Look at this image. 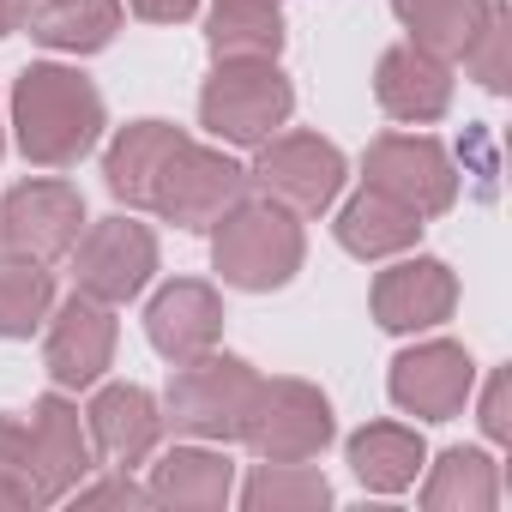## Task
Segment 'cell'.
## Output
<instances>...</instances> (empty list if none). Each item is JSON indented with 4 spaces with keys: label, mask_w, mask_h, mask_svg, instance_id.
I'll list each match as a JSON object with an SVG mask.
<instances>
[{
    "label": "cell",
    "mask_w": 512,
    "mask_h": 512,
    "mask_svg": "<svg viewBox=\"0 0 512 512\" xmlns=\"http://www.w3.org/2000/svg\"><path fill=\"white\" fill-rule=\"evenodd\" d=\"M55 308V272L25 253H0V338H31Z\"/></svg>",
    "instance_id": "484cf974"
},
{
    "label": "cell",
    "mask_w": 512,
    "mask_h": 512,
    "mask_svg": "<svg viewBox=\"0 0 512 512\" xmlns=\"http://www.w3.org/2000/svg\"><path fill=\"white\" fill-rule=\"evenodd\" d=\"M73 500H79V506H151V488H139L127 470H115L109 482H91V488L79 482Z\"/></svg>",
    "instance_id": "f1b7e54d"
},
{
    "label": "cell",
    "mask_w": 512,
    "mask_h": 512,
    "mask_svg": "<svg viewBox=\"0 0 512 512\" xmlns=\"http://www.w3.org/2000/svg\"><path fill=\"white\" fill-rule=\"evenodd\" d=\"M43 49L61 55H97L121 31V0H25L19 19Z\"/></svg>",
    "instance_id": "d6986e66"
},
{
    "label": "cell",
    "mask_w": 512,
    "mask_h": 512,
    "mask_svg": "<svg viewBox=\"0 0 512 512\" xmlns=\"http://www.w3.org/2000/svg\"><path fill=\"white\" fill-rule=\"evenodd\" d=\"M0 506H49V500H43V494H37V488H31L19 470H7V464H0Z\"/></svg>",
    "instance_id": "1f68e13d"
},
{
    "label": "cell",
    "mask_w": 512,
    "mask_h": 512,
    "mask_svg": "<svg viewBox=\"0 0 512 512\" xmlns=\"http://www.w3.org/2000/svg\"><path fill=\"white\" fill-rule=\"evenodd\" d=\"M205 49L217 61H278L284 55V19H278V7L217 0V13L205 25Z\"/></svg>",
    "instance_id": "d4e9b609"
},
{
    "label": "cell",
    "mask_w": 512,
    "mask_h": 512,
    "mask_svg": "<svg viewBox=\"0 0 512 512\" xmlns=\"http://www.w3.org/2000/svg\"><path fill=\"white\" fill-rule=\"evenodd\" d=\"M85 235V193L73 181H19L0 199V247L25 260H67Z\"/></svg>",
    "instance_id": "8fae6325"
},
{
    "label": "cell",
    "mask_w": 512,
    "mask_h": 512,
    "mask_svg": "<svg viewBox=\"0 0 512 512\" xmlns=\"http://www.w3.org/2000/svg\"><path fill=\"white\" fill-rule=\"evenodd\" d=\"M374 320L386 332H428V326H446L452 308H458V278L446 260H428V253H416V260H398L374 278Z\"/></svg>",
    "instance_id": "5bb4252c"
},
{
    "label": "cell",
    "mask_w": 512,
    "mask_h": 512,
    "mask_svg": "<svg viewBox=\"0 0 512 512\" xmlns=\"http://www.w3.org/2000/svg\"><path fill=\"white\" fill-rule=\"evenodd\" d=\"M13 139L37 169H73L103 139V91L79 67H25L13 79Z\"/></svg>",
    "instance_id": "6da1fadb"
},
{
    "label": "cell",
    "mask_w": 512,
    "mask_h": 512,
    "mask_svg": "<svg viewBox=\"0 0 512 512\" xmlns=\"http://www.w3.org/2000/svg\"><path fill=\"white\" fill-rule=\"evenodd\" d=\"M241 193H247V169H241V163H229V157L211 151V145L181 139V145L169 151L157 187H151V211L169 217V223H181V229H211Z\"/></svg>",
    "instance_id": "30bf717a"
},
{
    "label": "cell",
    "mask_w": 512,
    "mask_h": 512,
    "mask_svg": "<svg viewBox=\"0 0 512 512\" xmlns=\"http://www.w3.org/2000/svg\"><path fill=\"white\" fill-rule=\"evenodd\" d=\"M181 139H187V133L169 127V121H133V127H121V133L109 139V151H103V181H109V193H115L121 205H133V211H151V187H157V175H163V163H169V151H175Z\"/></svg>",
    "instance_id": "ac0fdd59"
},
{
    "label": "cell",
    "mask_w": 512,
    "mask_h": 512,
    "mask_svg": "<svg viewBox=\"0 0 512 512\" xmlns=\"http://www.w3.org/2000/svg\"><path fill=\"white\" fill-rule=\"evenodd\" d=\"M19 19H25V0H0V37H13Z\"/></svg>",
    "instance_id": "d6a6232c"
},
{
    "label": "cell",
    "mask_w": 512,
    "mask_h": 512,
    "mask_svg": "<svg viewBox=\"0 0 512 512\" xmlns=\"http://www.w3.org/2000/svg\"><path fill=\"white\" fill-rule=\"evenodd\" d=\"M115 362V308L97 296H67L49 308V338H43V368L61 392H91Z\"/></svg>",
    "instance_id": "7c38bea8"
},
{
    "label": "cell",
    "mask_w": 512,
    "mask_h": 512,
    "mask_svg": "<svg viewBox=\"0 0 512 512\" xmlns=\"http://www.w3.org/2000/svg\"><path fill=\"white\" fill-rule=\"evenodd\" d=\"M127 7L145 19V25H181L199 13V0H127Z\"/></svg>",
    "instance_id": "4dcf8cb0"
},
{
    "label": "cell",
    "mask_w": 512,
    "mask_h": 512,
    "mask_svg": "<svg viewBox=\"0 0 512 512\" xmlns=\"http://www.w3.org/2000/svg\"><path fill=\"white\" fill-rule=\"evenodd\" d=\"M157 272V235L139 217H103L73 241V284L109 308L133 302Z\"/></svg>",
    "instance_id": "9c48e42d"
},
{
    "label": "cell",
    "mask_w": 512,
    "mask_h": 512,
    "mask_svg": "<svg viewBox=\"0 0 512 512\" xmlns=\"http://www.w3.org/2000/svg\"><path fill=\"white\" fill-rule=\"evenodd\" d=\"M0 145H7V139H0Z\"/></svg>",
    "instance_id": "e575fe53"
},
{
    "label": "cell",
    "mask_w": 512,
    "mask_h": 512,
    "mask_svg": "<svg viewBox=\"0 0 512 512\" xmlns=\"http://www.w3.org/2000/svg\"><path fill=\"white\" fill-rule=\"evenodd\" d=\"M235 488V464L211 446H175L151 464V500L181 512H217Z\"/></svg>",
    "instance_id": "44dd1931"
},
{
    "label": "cell",
    "mask_w": 512,
    "mask_h": 512,
    "mask_svg": "<svg viewBox=\"0 0 512 512\" xmlns=\"http://www.w3.org/2000/svg\"><path fill=\"white\" fill-rule=\"evenodd\" d=\"M392 13H398V25L410 31L416 49H428L440 61H458L476 43L482 19H488V0H392Z\"/></svg>",
    "instance_id": "603a6c76"
},
{
    "label": "cell",
    "mask_w": 512,
    "mask_h": 512,
    "mask_svg": "<svg viewBox=\"0 0 512 512\" xmlns=\"http://www.w3.org/2000/svg\"><path fill=\"white\" fill-rule=\"evenodd\" d=\"M302 223L296 211H284L278 199H235L217 223H211V266L229 290H253V296H266V290H284L296 272H302Z\"/></svg>",
    "instance_id": "7a4b0ae2"
},
{
    "label": "cell",
    "mask_w": 512,
    "mask_h": 512,
    "mask_svg": "<svg viewBox=\"0 0 512 512\" xmlns=\"http://www.w3.org/2000/svg\"><path fill=\"white\" fill-rule=\"evenodd\" d=\"M241 7H278V0H241Z\"/></svg>",
    "instance_id": "836d02e7"
},
{
    "label": "cell",
    "mask_w": 512,
    "mask_h": 512,
    "mask_svg": "<svg viewBox=\"0 0 512 512\" xmlns=\"http://www.w3.org/2000/svg\"><path fill=\"white\" fill-rule=\"evenodd\" d=\"M374 97L392 121H410V127H428L452 109V67L416 43H398L380 55L374 67Z\"/></svg>",
    "instance_id": "e0dca14e"
},
{
    "label": "cell",
    "mask_w": 512,
    "mask_h": 512,
    "mask_svg": "<svg viewBox=\"0 0 512 512\" xmlns=\"http://www.w3.org/2000/svg\"><path fill=\"white\" fill-rule=\"evenodd\" d=\"M247 187H260L266 199H278L296 217H320L338 193H344V151L320 133H272L266 145H253Z\"/></svg>",
    "instance_id": "52a82bcc"
},
{
    "label": "cell",
    "mask_w": 512,
    "mask_h": 512,
    "mask_svg": "<svg viewBox=\"0 0 512 512\" xmlns=\"http://www.w3.org/2000/svg\"><path fill=\"white\" fill-rule=\"evenodd\" d=\"M464 67H470V79L482 85V91H506V61H512V13H506V0H488V19H482V31H476V43L458 55Z\"/></svg>",
    "instance_id": "83f0119b"
},
{
    "label": "cell",
    "mask_w": 512,
    "mask_h": 512,
    "mask_svg": "<svg viewBox=\"0 0 512 512\" xmlns=\"http://www.w3.org/2000/svg\"><path fill=\"white\" fill-rule=\"evenodd\" d=\"M362 181L380 187L386 199L410 205L422 223L452 211V199H458V169H452L446 145L428 139V133H386V139H374L368 157H362Z\"/></svg>",
    "instance_id": "ba28073f"
},
{
    "label": "cell",
    "mask_w": 512,
    "mask_h": 512,
    "mask_svg": "<svg viewBox=\"0 0 512 512\" xmlns=\"http://www.w3.org/2000/svg\"><path fill=\"white\" fill-rule=\"evenodd\" d=\"M332 434H338L332 404L308 380H260L253 416L241 428V440L253 446L260 464H308L332 446Z\"/></svg>",
    "instance_id": "8992f818"
},
{
    "label": "cell",
    "mask_w": 512,
    "mask_h": 512,
    "mask_svg": "<svg viewBox=\"0 0 512 512\" xmlns=\"http://www.w3.org/2000/svg\"><path fill=\"white\" fill-rule=\"evenodd\" d=\"M0 464L19 470L43 500L73 494L97 470V452H91V434L79 422V404L49 392L31 410H0Z\"/></svg>",
    "instance_id": "3957f363"
},
{
    "label": "cell",
    "mask_w": 512,
    "mask_h": 512,
    "mask_svg": "<svg viewBox=\"0 0 512 512\" xmlns=\"http://www.w3.org/2000/svg\"><path fill=\"white\" fill-rule=\"evenodd\" d=\"M247 512H320L332 506V482L308 464H260L241 488Z\"/></svg>",
    "instance_id": "4316f807"
},
{
    "label": "cell",
    "mask_w": 512,
    "mask_h": 512,
    "mask_svg": "<svg viewBox=\"0 0 512 512\" xmlns=\"http://www.w3.org/2000/svg\"><path fill=\"white\" fill-rule=\"evenodd\" d=\"M145 338L163 362H193L223 338V296L199 278H175L145 308Z\"/></svg>",
    "instance_id": "9a60e30c"
},
{
    "label": "cell",
    "mask_w": 512,
    "mask_h": 512,
    "mask_svg": "<svg viewBox=\"0 0 512 512\" xmlns=\"http://www.w3.org/2000/svg\"><path fill=\"white\" fill-rule=\"evenodd\" d=\"M253 398H260V374L241 356H193V362H175L169 374V392H163V422L175 434H193V440H241L247 416H253Z\"/></svg>",
    "instance_id": "277c9868"
},
{
    "label": "cell",
    "mask_w": 512,
    "mask_h": 512,
    "mask_svg": "<svg viewBox=\"0 0 512 512\" xmlns=\"http://www.w3.org/2000/svg\"><path fill=\"white\" fill-rule=\"evenodd\" d=\"M392 404L416 422H452L470 392H476V362L464 344L452 338H434V344H416L392 362V380H386Z\"/></svg>",
    "instance_id": "4fadbf2b"
},
{
    "label": "cell",
    "mask_w": 512,
    "mask_h": 512,
    "mask_svg": "<svg viewBox=\"0 0 512 512\" xmlns=\"http://www.w3.org/2000/svg\"><path fill=\"white\" fill-rule=\"evenodd\" d=\"M344 458H350V470H356L362 488H374V494H404V488L416 482V470L428 464V446H422V434L404 428V422H368V428L350 434Z\"/></svg>",
    "instance_id": "ffe728a7"
},
{
    "label": "cell",
    "mask_w": 512,
    "mask_h": 512,
    "mask_svg": "<svg viewBox=\"0 0 512 512\" xmlns=\"http://www.w3.org/2000/svg\"><path fill=\"white\" fill-rule=\"evenodd\" d=\"M506 374H494L488 380V392H482V434L488 440H512V416H506Z\"/></svg>",
    "instance_id": "f546056e"
},
{
    "label": "cell",
    "mask_w": 512,
    "mask_h": 512,
    "mask_svg": "<svg viewBox=\"0 0 512 512\" xmlns=\"http://www.w3.org/2000/svg\"><path fill=\"white\" fill-rule=\"evenodd\" d=\"M494 500H500V476H494V458L476 452V446L440 452V464L422 482V506L428 512H488Z\"/></svg>",
    "instance_id": "cb8c5ba5"
},
{
    "label": "cell",
    "mask_w": 512,
    "mask_h": 512,
    "mask_svg": "<svg viewBox=\"0 0 512 512\" xmlns=\"http://www.w3.org/2000/svg\"><path fill=\"white\" fill-rule=\"evenodd\" d=\"M85 434H91V452L109 464V470H133L157 452L163 440V410L145 386H97L91 410H85Z\"/></svg>",
    "instance_id": "2e32d148"
},
{
    "label": "cell",
    "mask_w": 512,
    "mask_h": 512,
    "mask_svg": "<svg viewBox=\"0 0 512 512\" xmlns=\"http://www.w3.org/2000/svg\"><path fill=\"white\" fill-rule=\"evenodd\" d=\"M422 217L398 199H386L380 187H362L344 211H338V247L356 253V260H392V253L416 247Z\"/></svg>",
    "instance_id": "7402d4cb"
},
{
    "label": "cell",
    "mask_w": 512,
    "mask_h": 512,
    "mask_svg": "<svg viewBox=\"0 0 512 512\" xmlns=\"http://www.w3.org/2000/svg\"><path fill=\"white\" fill-rule=\"evenodd\" d=\"M296 115V85L278 73V61H217V73L199 91V121L223 145H266Z\"/></svg>",
    "instance_id": "5b68a950"
}]
</instances>
